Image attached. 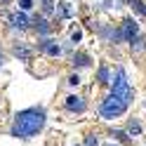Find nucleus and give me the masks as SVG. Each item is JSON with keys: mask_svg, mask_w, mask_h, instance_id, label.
<instances>
[{"mask_svg": "<svg viewBox=\"0 0 146 146\" xmlns=\"http://www.w3.org/2000/svg\"><path fill=\"white\" fill-rule=\"evenodd\" d=\"M132 97H134V92H132L130 83H127L125 71L118 68V71H115V80H113L111 92H108V97L102 102V106H99V115H102V118H108V120L120 118L127 108H130Z\"/></svg>", "mask_w": 146, "mask_h": 146, "instance_id": "nucleus-1", "label": "nucleus"}, {"mask_svg": "<svg viewBox=\"0 0 146 146\" xmlns=\"http://www.w3.org/2000/svg\"><path fill=\"white\" fill-rule=\"evenodd\" d=\"M45 120H47V115H45L42 108H26V111H19L14 115L10 134L12 137H21V139H29V137L38 134L45 127Z\"/></svg>", "mask_w": 146, "mask_h": 146, "instance_id": "nucleus-2", "label": "nucleus"}, {"mask_svg": "<svg viewBox=\"0 0 146 146\" xmlns=\"http://www.w3.org/2000/svg\"><path fill=\"white\" fill-rule=\"evenodd\" d=\"M120 31H123V40H127V42H132L134 38H139V26H137L134 19H125L123 26H120Z\"/></svg>", "mask_w": 146, "mask_h": 146, "instance_id": "nucleus-3", "label": "nucleus"}, {"mask_svg": "<svg viewBox=\"0 0 146 146\" xmlns=\"http://www.w3.org/2000/svg\"><path fill=\"white\" fill-rule=\"evenodd\" d=\"M38 47H40L45 54H50V57H59V54H61V47H59L54 40H50V38L40 40V42H38Z\"/></svg>", "mask_w": 146, "mask_h": 146, "instance_id": "nucleus-4", "label": "nucleus"}, {"mask_svg": "<svg viewBox=\"0 0 146 146\" xmlns=\"http://www.w3.org/2000/svg\"><path fill=\"white\" fill-rule=\"evenodd\" d=\"M66 108H68V111H76V113H83L87 108V104H85V99L71 94V97H66Z\"/></svg>", "mask_w": 146, "mask_h": 146, "instance_id": "nucleus-5", "label": "nucleus"}, {"mask_svg": "<svg viewBox=\"0 0 146 146\" xmlns=\"http://www.w3.org/2000/svg\"><path fill=\"white\" fill-rule=\"evenodd\" d=\"M10 24L14 29H26V26H29V19H26L24 12H14V14H10Z\"/></svg>", "mask_w": 146, "mask_h": 146, "instance_id": "nucleus-6", "label": "nucleus"}, {"mask_svg": "<svg viewBox=\"0 0 146 146\" xmlns=\"http://www.w3.org/2000/svg\"><path fill=\"white\" fill-rule=\"evenodd\" d=\"M90 61H92V59H90L85 52L73 54V66H76V68H85V66H90Z\"/></svg>", "mask_w": 146, "mask_h": 146, "instance_id": "nucleus-7", "label": "nucleus"}, {"mask_svg": "<svg viewBox=\"0 0 146 146\" xmlns=\"http://www.w3.org/2000/svg\"><path fill=\"white\" fill-rule=\"evenodd\" d=\"M33 24H35V29H38V33H50L52 31V26L47 24V19H42V17H33Z\"/></svg>", "mask_w": 146, "mask_h": 146, "instance_id": "nucleus-8", "label": "nucleus"}, {"mask_svg": "<svg viewBox=\"0 0 146 146\" xmlns=\"http://www.w3.org/2000/svg\"><path fill=\"white\" fill-rule=\"evenodd\" d=\"M12 52H14V57H19V59H24V61L31 57V50H29V47H24V45H14V50H12Z\"/></svg>", "mask_w": 146, "mask_h": 146, "instance_id": "nucleus-9", "label": "nucleus"}, {"mask_svg": "<svg viewBox=\"0 0 146 146\" xmlns=\"http://www.w3.org/2000/svg\"><path fill=\"white\" fill-rule=\"evenodd\" d=\"M97 80H99L102 85H108V83H111V73H108V68H106V66H102V68H99Z\"/></svg>", "mask_w": 146, "mask_h": 146, "instance_id": "nucleus-10", "label": "nucleus"}, {"mask_svg": "<svg viewBox=\"0 0 146 146\" xmlns=\"http://www.w3.org/2000/svg\"><path fill=\"white\" fill-rule=\"evenodd\" d=\"M130 45H132V50H134V52H141V50L146 47V38H144V35H139V38H134Z\"/></svg>", "mask_w": 146, "mask_h": 146, "instance_id": "nucleus-11", "label": "nucleus"}, {"mask_svg": "<svg viewBox=\"0 0 146 146\" xmlns=\"http://www.w3.org/2000/svg\"><path fill=\"white\" fill-rule=\"evenodd\" d=\"M127 3H130V5H132V7H134V10L139 12L141 17H146V5L141 3V0H127Z\"/></svg>", "mask_w": 146, "mask_h": 146, "instance_id": "nucleus-12", "label": "nucleus"}, {"mask_svg": "<svg viewBox=\"0 0 146 146\" xmlns=\"http://www.w3.org/2000/svg\"><path fill=\"white\" fill-rule=\"evenodd\" d=\"M127 132H130V134H139V132H141V125L137 123V120H130V127H127Z\"/></svg>", "mask_w": 146, "mask_h": 146, "instance_id": "nucleus-13", "label": "nucleus"}, {"mask_svg": "<svg viewBox=\"0 0 146 146\" xmlns=\"http://www.w3.org/2000/svg\"><path fill=\"white\" fill-rule=\"evenodd\" d=\"M59 14H61V17H71V14H73V12H71V5H68V3H61V5H59Z\"/></svg>", "mask_w": 146, "mask_h": 146, "instance_id": "nucleus-14", "label": "nucleus"}, {"mask_svg": "<svg viewBox=\"0 0 146 146\" xmlns=\"http://www.w3.org/2000/svg\"><path fill=\"white\" fill-rule=\"evenodd\" d=\"M42 12L45 14H52L54 12V3H52V0H42Z\"/></svg>", "mask_w": 146, "mask_h": 146, "instance_id": "nucleus-15", "label": "nucleus"}, {"mask_svg": "<svg viewBox=\"0 0 146 146\" xmlns=\"http://www.w3.org/2000/svg\"><path fill=\"white\" fill-rule=\"evenodd\" d=\"M85 146H99V139H97L94 134H87L85 137Z\"/></svg>", "mask_w": 146, "mask_h": 146, "instance_id": "nucleus-16", "label": "nucleus"}, {"mask_svg": "<svg viewBox=\"0 0 146 146\" xmlns=\"http://www.w3.org/2000/svg\"><path fill=\"white\" fill-rule=\"evenodd\" d=\"M111 137H115V139H120V141H127V134H125V132H120V130L111 132Z\"/></svg>", "mask_w": 146, "mask_h": 146, "instance_id": "nucleus-17", "label": "nucleus"}, {"mask_svg": "<svg viewBox=\"0 0 146 146\" xmlns=\"http://www.w3.org/2000/svg\"><path fill=\"white\" fill-rule=\"evenodd\" d=\"M19 7H21V10H31V7H33V0H19Z\"/></svg>", "mask_w": 146, "mask_h": 146, "instance_id": "nucleus-18", "label": "nucleus"}, {"mask_svg": "<svg viewBox=\"0 0 146 146\" xmlns=\"http://www.w3.org/2000/svg\"><path fill=\"white\" fill-rule=\"evenodd\" d=\"M80 38H83V33H80V31H73V33H71V40H73V42H78Z\"/></svg>", "mask_w": 146, "mask_h": 146, "instance_id": "nucleus-19", "label": "nucleus"}, {"mask_svg": "<svg viewBox=\"0 0 146 146\" xmlns=\"http://www.w3.org/2000/svg\"><path fill=\"white\" fill-rule=\"evenodd\" d=\"M68 85H80V78L78 76H71L68 78Z\"/></svg>", "mask_w": 146, "mask_h": 146, "instance_id": "nucleus-20", "label": "nucleus"}, {"mask_svg": "<svg viewBox=\"0 0 146 146\" xmlns=\"http://www.w3.org/2000/svg\"><path fill=\"white\" fill-rule=\"evenodd\" d=\"M0 66H3V52H0Z\"/></svg>", "mask_w": 146, "mask_h": 146, "instance_id": "nucleus-21", "label": "nucleus"}, {"mask_svg": "<svg viewBox=\"0 0 146 146\" xmlns=\"http://www.w3.org/2000/svg\"><path fill=\"white\" fill-rule=\"evenodd\" d=\"M0 3H5V5H7V3H10V0H0Z\"/></svg>", "mask_w": 146, "mask_h": 146, "instance_id": "nucleus-22", "label": "nucleus"}]
</instances>
